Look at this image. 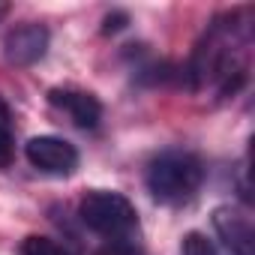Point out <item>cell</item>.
I'll return each instance as SVG.
<instances>
[{
  "mask_svg": "<svg viewBox=\"0 0 255 255\" xmlns=\"http://www.w3.org/2000/svg\"><path fill=\"white\" fill-rule=\"evenodd\" d=\"M204 180V165L195 153L165 150L147 168V189L162 204H180L198 192Z\"/></svg>",
  "mask_w": 255,
  "mask_h": 255,
  "instance_id": "1",
  "label": "cell"
},
{
  "mask_svg": "<svg viewBox=\"0 0 255 255\" xmlns=\"http://www.w3.org/2000/svg\"><path fill=\"white\" fill-rule=\"evenodd\" d=\"M78 216L81 222L108 237L111 240H129L135 231H138V213H135V204L120 195V192H108V189H96V192H87L78 204Z\"/></svg>",
  "mask_w": 255,
  "mask_h": 255,
  "instance_id": "2",
  "label": "cell"
},
{
  "mask_svg": "<svg viewBox=\"0 0 255 255\" xmlns=\"http://www.w3.org/2000/svg\"><path fill=\"white\" fill-rule=\"evenodd\" d=\"M27 162L45 174H72L78 168V150L66 138L57 135H36L24 147Z\"/></svg>",
  "mask_w": 255,
  "mask_h": 255,
  "instance_id": "3",
  "label": "cell"
},
{
  "mask_svg": "<svg viewBox=\"0 0 255 255\" xmlns=\"http://www.w3.org/2000/svg\"><path fill=\"white\" fill-rule=\"evenodd\" d=\"M48 42H51L48 27H42V24H24V27H15V30L6 33L3 54L15 66H30V63H36L48 51Z\"/></svg>",
  "mask_w": 255,
  "mask_h": 255,
  "instance_id": "4",
  "label": "cell"
},
{
  "mask_svg": "<svg viewBox=\"0 0 255 255\" xmlns=\"http://www.w3.org/2000/svg\"><path fill=\"white\" fill-rule=\"evenodd\" d=\"M48 102L60 111L69 114V120L81 129H93L102 117V102L93 96V93H84V90H48Z\"/></svg>",
  "mask_w": 255,
  "mask_h": 255,
  "instance_id": "5",
  "label": "cell"
},
{
  "mask_svg": "<svg viewBox=\"0 0 255 255\" xmlns=\"http://www.w3.org/2000/svg\"><path fill=\"white\" fill-rule=\"evenodd\" d=\"M213 228L225 240L231 255H252L255 237H252V225L246 222V216L234 213L231 207H219V210H213Z\"/></svg>",
  "mask_w": 255,
  "mask_h": 255,
  "instance_id": "6",
  "label": "cell"
},
{
  "mask_svg": "<svg viewBox=\"0 0 255 255\" xmlns=\"http://www.w3.org/2000/svg\"><path fill=\"white\" fill-rule=\"evenodd\" d=\"M18 252H21V255H66V249H63L57 240L42 237V234H30V237H24Z\"/></svg>",
  "mask_w": 255,
  "mask_h": 255,
  "instance_id": "7",
  "label": "cell"
},
{
  "mask_svg": "<svg viewBox=\"0 0 255 255\" xmlns=\"http://www.w3.org/2000/svg\"><path fill=\"white\" fill-rule=\"evenodd\" d=\"M180 255H216V246L201 231H189L180 243Z\"/></svg>",
  "mask_w": 255,
  "mask_h": 255,
  "instance_id": "8",
  "label": "cell"
},
{
  "mask_svg": "<svg viewBox=\"0 0 255 255\" xmlns=\"http://www.w3.org/2000/svg\"><path fill=\"white\" fill-rule=\"evenodd\" d=\"M96 255H144L135 243H129V240H111L108 246H102Z\"/></svg>",
  "mask_w": 255,
  "mask_h": 255,
  "instance_id": "9",
  "label": "cell"
},
{
  "mask_svg": "<svg viewBox=\"0 0 255 255\" xmlns=\"http://www.w3.org/2000/svg\"><path fill=\"white\" fill-rule=\"evenodd\" d=\"M126 24H129V15H126L123 9L108 12V15H105V24H102V33H120Z\"/></svg>",
  "mask_w": 255,
  "mask_h": 255,
  "instance_id": "10",
  "label": "cell"
},
{
  "mask_svg": "<svg viewBox=\"0 0 255 255\" xmlns=\"http://www.w3.org/2000/svg\"><path fill=\"white\" fill-rule=\"evenodd\" d=\"M15 156V147H12V135L6 129H0V168H6Z\"/></svg>",
  "mask_w": 255,
  "mask_h": 255,
  "instance_id": "11",
  "label": "cell"
},
{
  "mask_svg": "<svg viewBox=\"0 0 255 255\" xmlns=\"http://www.w3.org/2000/svg\"><path fill=\"white\" fill-rule=\"evenodd\" d=\"M9 123V105H6V99L0 96V129H3V126Z\"/></svg>",
  "mask_w": 255,
  "mask_h": 255,
  "instance_id": "12",
  "label": "cell"
}]
</instances>
